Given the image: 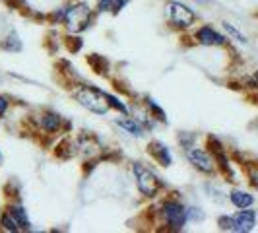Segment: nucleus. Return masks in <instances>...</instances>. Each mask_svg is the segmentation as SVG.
I'll use <instances>...</instances> for the list:
<instances>
[{"label":"nucleus","instance_id":"a211bd4d","mask_svg":"<svg viewBox=\"0 0 258 233\" xmlns=\"http://www.w3.org/2000/svg\"><path fill=\"white\" fill-rule=\"evenodd\" d=\"M66 45H68V49L70 51H80V47H82V39H74V37H66Z\"/></svg>","mask_w":258,"mask_h":233},{"label":"nucleus","instance_id":"9d476101","mask_svg":"<svg viewBox=\"0 0 258 233\" xmlns=\"http://www.w3.org/2000/svg\"><path fill=\"white\" fill-rule=\"evenodd\" d=\"M126 2H128V0H99V2H97V10H99V12L118 14L126 6Z\"/></svg>","mask_w":258,"mask_h":233},{"label":"nucleus","instance_id":"1a4fd4ad","mask_svg":"<svg viewBox=\"0 0 258 233\" xmlns=\"http://www.w3.org/2000/svg\"><path fill=\"white\" fill-rule=\"evenodd\" d=\"M196 37H198V41L202 45H223L225 43V37L221 33H218L216 29H212L210 26L200 27L198 33H196Z\"/></svg>","mask_w":258,"mask_h":233},{"label":"nucleus","instance_id":"ddd939ff","mask_svg":"<svg viewBox=\"0 0 258 233\" xmlns=\"http://www.w3.org/2000/svg\"><path fill=\"white\" fill-rule=\"evenodd\" d=\"M10 214H12V218L16 220V223L20 225V229H29V220H27V214L24 208L12 206L10 208Z\"/></svg>","mask_w":258,"mask_h":233},{"label":"nucleus","instance_id":"6e6552de","mask_svg":"<svg viewBox=\"0 0 258 233\" xmlns=\"http://www.w3.org/2000/svg\"><path fill=\"white\" fill-rule=\"evenodd\" d=\"M148 154L152 155L161 167H169V165L173 163V157H171V154H169V148L163 142H157V140L150 142V146H148Z\"/></svg>","mask_w":258,"mask_h":233},{"label":"nucleus","instance_id":"0eeeda50","mask_svg":"<svg viewBox=\"0 0 258 233\" xmlns=\"http://www.w3.org/2000/svg\"><path fill=\"white\" fill-rule=\"evenodd\" d=\"M186 155H188V161H190L198 171H202V173H214V161H212V157H210L204 150L192 148V150H188Z\"/></svg>","mask_w":258,"mask_h":233},{"label":"nucleus","instance_id":"f8f14e48","mask_svg":"<svg viewBox=\"0 0 258 233\" xmlns=\"http://www.w3.org/2000/svg\"><path fill=\"white\" fill-rule=\"evenodd\" d=\"M116 125H118L120 129L126 130L128 134H132V136H144V129L138 121H132V119H118Z\"/></svg>","mask_w":258,"mask_h":233},{"label":"nucleus","instance_id":"f3484780","mask_svg":"<svg viewBox=\"0 0 258 233\" xmlns=\"http://www.w3.org/2000/svg\"><path fill=\"white\" fill-rule=\"evenodd\" d=\"M223 29L229 33V35H233V37L237 39V41H241V43H246V39H245V35L239 31V29H235V27L231 26V24H223Z\"/></svg>","mask_w":258,"mask_h":233},{"label":"nucleus","instance_id":"dca6fc26","mask_svg":"<svg viewBox=\"0 0 258 233\" xmlns=\"http://www.w3.org/2000/svg\"><path fill=\"white\" fill-rule=\"evenodd\" d=\"M107 99H109V105H111V107H115L116 111H120L122 115H128V109H126V105L120 103L116 97H113V95H109V93H107Z\"/></svg>","mask_w":258,"mask_h":233},{"label":"nucleus","instance_id":"20e7f679","mask_svg":"<svg viewBox=\"0 0 258 233\" xmlns=\"http://www.w3.org/2000/svg\"><path fill=\"white\" fill-rule=\"evenodd\" d=\"M167 16L171 20V24L177 27H188L194 24L196 16L190 8H186L184 4L177 2V0H169L167 2Z\"/></svg>","mask_w":258,"mask_h":233},{"label":"nucleus","instance_id":"412c9836","mask_svg":"<svg viewBox=\"0 0 258 233\" xmlns=\"http://www.w3.org/2000/svg\"><path fill=\"white\" fill-rule=\"evenodd\" d=\"M194 2H198V4H210L212 0H194Z\"/></svg>","mask_w":258,"mask_h":233},{"label":"nucleus","instance_id":"f03ea898","mask_svg":"<svg viewBox=\"0 0 258 233\" xmlns=\"http://www.w3.org/2000/svg\"><path fill=\"white\" fill-rule=\"evenodd\" d=\"M64 24L68 27V31H72V33H80V31L88 29V26L91 24V8L84 2L66 8Z\"/></svg>","mask_w":258,"mask_h":233},{"label":"nucleus","instance_id":"4468645a","mask_svg":"<svg viewBox=\"0 0 258 233\" xmlns=\"http://www.w3.org/2000/svg\"><path fill=\"white\" fill-rule=\"evenodd\" d=\"M58 125H60V116L58 115H54V113L43 115V127L49 130V132H54V130L58 129Z\"/></svg>","mask_w":258,"mask_h":233},{"label":"nucleus","instance_id":"9b49d317","mask_svg":"<svg viewBox=\"0 0 258 233\" xmlns=\"http://www.w3.org/2000/svg\"><path fill=\"white\" fill-rule=\"evenodd\" d=\"M229 198H231V202L235 204L237 208H248L252 206V202H254V198H252V194L248 193H243V191H233L231 194H229Z\"/></svg>","mask_w":258,"mask_h":233},{"label":"nucleus","instance_id":"aec40b11","mask_svg":"<svg viewBox=\"0 0 258 233\" xmlns=\"http://www.w3.org/2000/svg\"><path fill=\"white\" fill-rule=\"evenodd\" d=\"M6 109H8V101H6V97L0 95V116L6 113Z\"/></svg>","mask_w":258,"mask_h":233},{"label":"nucleus","instance_id":"39448f33","mask_svg":"<svg viewBox=\"0 0 258 233\" xmlns=\"http://www.w3.org/2000/svg\"><path fill=\"white\" fill-rule=\"evenodd\" d=\"M163 216L167 220L169 225H173L175 229H181L182 225L186 223V210L182 206L181 202L177 200H169L163 206Z\"/></svg>","mask_w":258,"mask_h":233},{"label":"nucleus","instance_id":"423d86ee","mask_svg":"<svg viewBox=\"0 0 258 233\" xmlns=\"http://www.w3.org/2000/svg\"><path fill=\"white\" fill-rule=\"evenodd\" d=\"M254 223H256V214L252 210H246L243 208L241 212H237L235 216H231V229L239 233H246L254 229Z\"/></svg>","mask_w":258,"mask_h":233},{"label":"nucleus","instance_id":"7ed1b4c3","mask_svg":"<svg viewBox=\"0 0 258 233\" xmlns=\"http://www.w3.org/2000/svg\"><path fill=\"white\" fill-rule=\"evenodd\" d=\"M132 171H134V177H136V185H138V189H140V193L144 196L157 194L159 187H161V181H159V177L152 169L146 167L142 161H136V163H132Z\"/></svg>","mask_w":258,"mask_h":233},{"label":"nucleus","instance_id":"6ab92c4d","mask_svg":"<svg viewBox=\"0 0 258 233\" xmlns=\"http://www.w3.org/2000/svg\"><path fill=\"white\" fill-rule=\"evenodd\" d=\"M8 39H10V41L4 45L6 49H16V51H20V49H22V43L18 41V35H16V33H14V35H10Z\"/></svg>","mask_w":258,"mask_h":233},{"label":"nucleus","instance_id":"f257e3e1","mask_svg":"<svg viewBox=\"0 0 258 233\" xmlns=\"http://www.w3.org/2000/svg\"><path fill=\"white\" fill-rule=\"evenodd\" d=\"M74 97L82 107H86L88 111L95 113V115H107L111 105L107 99V93L93 86H80L74 91Z\"/></svg>","mask_w":258,"mask_h":233},{"label":"nucleus","instance_id":"2eb2a0df","mask_svg":"<svg viewBox=\"0 0 258 233\" xmlns=\"http://www.w3.org/2000/svg\"><path fill=\"white\" fill-rule=\"evenodd\" d=\"M0 223L4 225V229H6V231H18V229H20V225L16 223V220L12 218V214H10V212H8V214H2Z\"/></svg>","mask_w":258,"mask_h":233}]
</instances>
